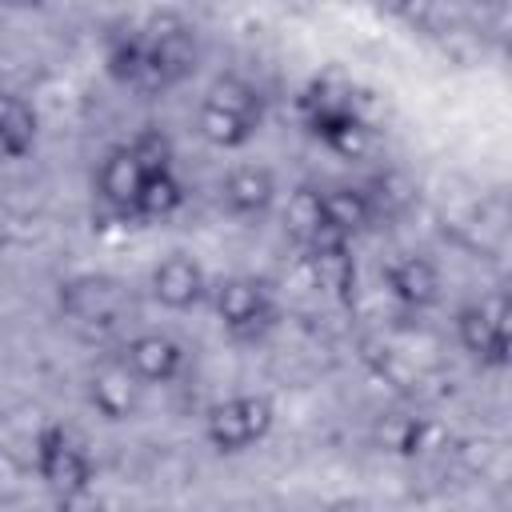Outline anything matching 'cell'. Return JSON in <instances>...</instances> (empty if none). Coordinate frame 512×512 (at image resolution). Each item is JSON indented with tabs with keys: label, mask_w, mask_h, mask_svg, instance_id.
Listing matches in <instances>:
<instances>
[{
	"label": "cell",
	"mask_w": 512,
	"mask_h": 512,
	"mask_svg": "<svg viewBox=\"0 0 512 512\" xmlns=\"http://www.w3.org/2000/svg\"><path fill=\"white\" fill-rule=\"evenodd\" d=\"M272 420L276 416H272V404L264 396H232L208 412L204 436L216 452H244L268 436Z\"/></svg>",
	"instance_id": "6da1fadb"
},
{
	"label": "cell",
	"mask_w": 512,
	"mask_h": 512,
	"mask_svg": "<svg viewBox=\"0 0 512 512\" xmlns=\"http://www.w3.org/2000/svg\"><path fill=\"white\" fill-rule=\"evenodd\" d=\"M144 52H148V88L180 84L196 64V36L176 16H156L144 28Z\"/></svg>",
	"instance_id": "7a4b0ae2"
},
{
	"label": "cell",
	"mask_w": 512,
	"mask_h": 512,
	"mask_svg": "<svg viewBox=\"0 0 512 512\" xmlns=\"http://www.w3.org/2000/svg\"><path fill=\"white\" fill-rule=\"evenodd\" d=\"M456 336L480 364L500 368L508 360V296L492 292V296L460 308L456 312Z\"/></svg>",
	"instance_id": "3957f363"
},
{
	"label": "cell",
	"mask_w": 512,
	"mask_h": 512,
	"mask_svg": "<svg viewBox=\"0 0 512 512\" xmlns=\"http://www.w3.org/2000/svg\"><path fill=\"white\" fill-rule=\"evenodd\" d=\"M36 472L60 496L76 492V488H92V460L60 424L40 428V436H36Z\"/></svg>",
	"instance_id": "277c9868"
},
{
	"label": "cell",
	"mask_w": 512,
	"mask_h": 512,
	"mask_svg": "<svg viewBox=\"0 0 512 512\" xmlns=\"http://www.w3.org/2000/svg\"><path fill=\"white\" fill-rule=\"evenodd\" d=\"M216 312L224 320V328L236 336V340H256L272 320H276V308L268 300V288L248 280V276H232L216 288Z\"/></svg>",
	"instance_id": "5b68a950"
},
{
	"label": "cell",
	"mask_w": 512,
	"mask_h": 512,
	"mask_svg": "<svg viewBox=\"0 0 512 512\" xmlns=\"http://www.w3.org/2000/svg\"><path fill=\"white\" fill-rule=\"evenodd\" d=\"M304 248H308V268H312L316 288L332 292L336 300H348L356 288V260H352L348 240L332 228H320Z\"/></svg>",
	"instance_id": "8992f818"
},
{
	"label": "cell",
	"mask_w": 512,
	"mask_h": 512,
	"mask_svg": "<svg viewBox=\"0 0 512 512\" xmlns=\"http://www.w3.org/2000/svg\"><path fill=\"white\" fill-rule=\"evenodd\" d=\"M60 304L68 316H76L84 324H116L128 308L124 288L108 276H80V280L60 284Z\"/></svg>",
	"instance_id": "52a82bcc"
},
{
	"label": "cell",
	"mask_w": 512,
	"mask_h": 512,
	"mask_svg": "<svg viewBox=\"0 0 512 512\" xmlns=\"http://www.w3.org/2000/svg\"><path fill=\"white\" fill-rule=\"evenodd\" d=\"M124 368L140 380V384H168L180 368H184V348L172 336L160 332H144L132 336L124 348Z\"/></svg>",
	"instance_id": "ba28073f"
},
{
	"label": "cell",
	"mask_w": 512,
	"mask_h": 512,
	"mask_svg": "<svg viewBox=\"0 0 512 512\" xmlns=\"http://www.w3.org/2000/svg\"><path fill=\"white\" fill-rule=\"evenodd\" d=\"M204 288H208L204 268H200L192 256H184V252H172V256H164V260L152 268V296H156L164 308H172V312L192 308V304L204 296Z\"/></svg>",
	"instance_id": "9c48e42d"
},
{
	"label": "cell",
	"mask_w": 512,
	"mask_h": 512,
	"mask_svg": "<svg viewBox=\"0 0 512 512\" xmlns=\"http://www.w3.org/2000/svg\"><path fill=\"white\" fill-rule=\"evenodd\" d=\"M384 284L388 292L408 304V308H432L440 300V272L428 256H396L388 268H384Z\"/></svg>",
	"instance_id": "30bf717a"
},
{
	"label": "cell",
	"mask_w": 512,
	"mask_h": 512,
	"mask_svg": "<svg viewBox=\"0 0 512 512\" xmlns=\"http://www.w3.org/2000/svg\"><path fill=\"white\" fill-rule=\"evenodd\" d=\"M88 400L104 420H128L140 408V380L124 368V360L104 364L88 380Z\"/></svg>",
	"instance_id": "8fae6325"
},
{
	"label": "cell",
	"mask_w": 512,
	"mask_h": 512,
	"mask_svg": "<svg viewBox=\"0 0 512 512\" xmlns=\"http://www.w3.org/2000/svg\"><path fill=\"white\" fill-rule=\"evenodd\" d=\"M276 200V176L260 164H240L224 180V204L236 216H260Z\"/></svg>",
	"instance_id": "7c38bea8"
},
{
	"label": "cell",
	"mask_w": 512,
	"mask_h": 512,
	"mask_svg": "<svg viewBox=\"0 0 512 512\" xmlns=\"http://www.w3.org/2000/svg\"><path fill=\"white\" fill-rule=\"evenodd\" d=\"M372 196L364 188H352V184H340V188H324L320 192V220L324 228L340 232L344 240H352L360 228H368L372 220Z\"/></svg>",
	"instance_id": "4fadbf2b"
},
{
	"label": "cell",
	"mask_w": 512,
	"mask_h": 512,
	"mask_svg": "<svg viewBox=\"0 0 512 512\" xmlns=\"http://www.w3.org/2000/svg\"><path fill=\"white\" fill-rule=\"evenodd\" d=\"M96 180H100V196H104L112 208L132 212V208H136V196H140V184H144V168L136 164V156H132L128 144H124V148H112V152L104 156Z\"/></svg>",
	"instance_id": "5bb4252c"
},
{
	"label": "cell",
	"mask_w": 512,
	"mask_h": 512,
	"mask_svg": "<svg viewBox=\"0 0 512 512\" xmlns=\"http://www.w3.org/2000/svg\"><path fill=\"white\" fill-rule=\"evenodd\" d=\"M200 108H212V112H220V116H232V120L248 124L252 132H256V128H260V120H264V104H260L256 88H252V84H244V80H236V76L216 80V84L208 88V96H204V104H200Z\"/></svg>",
	"instance_id": "9a60e30c"
},
{
	"label": "cell",
	"mask_w": 512,
	"mask_h": 512,
	"mask_svg": "<svg viewBox=\"0 0 512 512\" xmlns=\"http://www.w3.org/2000/svg\"><path fill=\"white\" fill-rule=\"evenodd\" d=\"M0 144H4V160H20L36 144V112L28 100L12 92H0Z\"/></svg>",
	"instance_id": "2e32d148"
},
{
	"label": "cell",
	"mask_w": 512,
	"mask_h": 512,
	"mask_svg": "<svg viewBox=\"0 0 512 512\" xmlns=\"http://www.w3.org/2000/svg\"><path fill=\"white\" fill-rule=\"evenodd\" d=\"M432 432H436V428H432L424 416H400V412L384 416L380 428H376L380 444H384L388 452H400V456H420V452L428 448Z\"/></svg>",
	"instance_id": "e0dca14e"
},
{
	"label": "cell",
	"mask_w": 512,
	"mask_h": 512,
	"mask_svg": "<svg viewBox=\"0 0 512 512\" xmlns=\"http://www.w3.org/2000/svg\"><path fill=\"white\" fill-rule=\"evenodd\" d=\"M180 204H184V184H180L172 172H152V176H144L132 212L144 216V220H164V216H172Z\"/></svg>",
	"instance_id": "ac0fdd59"
},
{
	"label": "cell",
	"mask_w": 512,
	"mask_h": 512,
	"mask_svg": "<svg viewBox=\"0 0 512 512\" xmlns=\"http://www.w3.org/2000/svg\"><path fill=\"white\" fill-rule=\"evenodd\" d=\"M128 152L136 156V164L144 168V176H152V172H172V144H168V136H164L160 128L136 132L132 144H128Z\"/></svg>",
	"instance_id": "d6986e66"
},
{
	"label": "cell",
	"mask_w": 512,
	"mask_h": 512,
	"mask_svg": "<svg viewBox=\"0 0 512 512\" xmlns=\"http://www.w3.org/2000/svg\"><path fill=\"white\" fill-rule=\"evenodd\" d=\"M288 228H292V236L300 244H308L324 228V220H320V192L316 188H296L292 192V200H288Z\"/></svg>",
	"instance_id": "ffe728a7"
},
{
	"label": "cell",
	"mask_w": 512,
	"mask_h": 512,
	"mask_svg": "<svg viewBox=\"0 0 512 512\" xmlns=\"http://www.w3.org/2000/svg\"><path fill=\"white\" fill-rule=\"evenodd\" d=\"M56 512H104V500L92 488H76L56 500Z\"/></svg>",
	"instance_id": "44dd1931"
},
{
	"label": "cell",
	"mask_w": 512,
	"mask_h": 512,
	"mask_svg": "<svg viewBox=\"0 0 512 512\" xmlns=\"http://www.w3.org/2000/svg\"><path fill=\"white\" fill-rule=\"evenodd\" d=\"M0 160H4V144H0Z\"/></svg>",
	"instance_id": "7402d4cb"
}]
</instances>
